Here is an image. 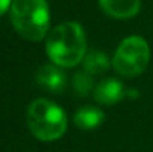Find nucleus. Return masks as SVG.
<instances>
[{
  "mask_svg": "<svg viewBox=\"0 0 153 152\" xmlns=\"http://www.w3.org/2000/svg\"><path fill=\"white\" fill-rule=\"evenodd\" d=\"M46 54L61 69H70L82 63L86 55V36L82 25L67 21L53 27L46 39Z\"/></svg>",
  "mask_w": 153,
  "mask_h": 152,
  "instance_id": "obj_1",
  "label": "nucleus"
},
{
  "mask_svg": "<svg viewBox=\"0 0 153 152\" xmlns=\"http://www.w3.org/2000/svg\"><path fill=\"white\" fill-rule=\"evenodd\" d=\"M10 21L15 31L31 42L42 40L49 31V6L46 0H13Z\"/></svg>",
  "mask_w": 153,
  "mask_h": 152,
  "instance_id": "obj_2",
  "label": "nucleus"
},
{
  "mask_svg": "<svg viewBox=\"0 0 153 152\" xmlns=\"http://www.w3.org/2000/svg\"><path fill=\"white\" fill-rule=\"evenodd\" d=\"M27 125L31 134L42 142H53L67 130L65 112L51 100L37 99L27 109Z\"/></svg>",
  "mask_w": 153,
  "mask_h": 152,
  "instance_id": "obj_3",
  "label": "nucleus"
},
{
  "mask_svg": "<svg viewBox=\"0 0 153 152\" xmlns=\"http://www.w3.org/2000/svg\"><path fill=\"white\" fill-rule=\"evenodd\" d=\"M150 61V46L141 36L125 37L113 55L111 66L117 75L123 78H135L141 75Z\"/></svg>",
  "mask_w": 153,
  "mask_h": 152,
  "instance_id": "obj_4",
  "label": "nucleus"
},
{
  "mask_svg": "<svg viewBox=\"0 0 153 152\" xmlns=\"http://www.w3.org/2000/svg\"><path fill=\"white\" fill-rule=\"evenodd\" d=\"M36 82L42 88H45L46 91L59 94L65 90L67 76H65V73L62 72L61 67H58L55 64H45L37 70Z\"/></svg>",
  "mask_w": 153,
  "mask_h": 152,
  "instance_id": "obj_5",
  "label": "nucleus"
},
{
  "mask_svg": "<svg viewBox=\"0 0 153 152\" xmlns=\"http://www.w3.org/2000/svg\"><path fill=\"white\" fill-rule=\"evenodd\" d=\"M94 99L95 101H98L100 104L104 106H111L114 103H117L119 100H122L126 94L125 87L122 85L120 81L114 79V78H108L101 81L95 90H94Z\"/></svg>",
  "mask_w": 153,
  "mask_h": 152,
  "instance_id": "obj_6",
  "label": "nucleus"
},
{
  "mask_svg": "<svg viewBox=\"0 0 153 152\" xmlns=\"http://www.w3.org/2000/svg\"><path fill=\"white\" fill-rule=\"evenodd\" d=\"M101 9L116 19H129L140 12L141 0H98Z\"/></svg>",
  "mask_w": 153,
  "mask_h": 152,
  "instance_id": "obj_7",
  "label": "nucleus"
},
{
  "mask_svg": "<svg viewBox=\"0 0 153 152\" xmlns=\"http://www.w3.org/2000/svg\"><path fill=\"white\" fill-rule=\"evenodd\" d=\"M102 121H104V112L95 106L80 107L73 116L74 125L80 130H94L98 125H101Z\"/></svg>",
  "mask_w": 153,
  "mask_h": 152,
  "instance_id": "obj_8",
  "label": "nucleus"
},
{
  "mask_svg": "<svg viewBox=\"0 0 153 152\" xmlns=\"http://www.w3.org/2000/svg\"><path fill=\"white\" fill-rule=\"evenodd\" d=\"M83 70L88 72L89 75H102L108 70L110 67V60L108 57L101 51H91L85 55L83 58Z\"/></svg>",
  "mask_w": 153,
  "mask_h": 152,
  "instance_id": "obj_9",
  "label": "nucleus"
},
{
  "mask_svg": "<svg viewBox=\"0 0 153 152\" xmlns=\"http://www.w3.org/2000/svg\"><path fill=\"white\" fill-rule=\"evenodd\" d=\"M73 90L80 97H85V96H89L91 93H94L95 87H94L92 75H89L85 70L76 72L74 76H73Z\"/></svg>",
  "mask_w": 153,
  "mask_h": 152,
  "instance_id": "obj_10",
  "label": "nucleus"
},
{
  "mask_svg": "<svg viewBox=\"0 0 153 152\" xmlns=\"http://www.w3.org/2000/svg\"><path fill=\"white\" fill-rule=\"evenodd\" d=\"M13 0H0V15H3L7 9H10Z\"/></svg>",
  "mask_w": 153,
  "mask_h": 152,
  "instance_id": "obj_11",
  "label": "nucleus"
}]
</instances>
